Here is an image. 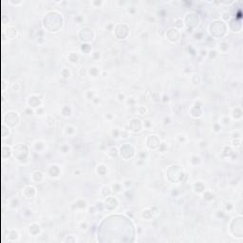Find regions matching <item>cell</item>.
I'll use <instances>...</instances> for the list:
<instances>
[{"label": "cell", "instance_id": "cell-1", "mask_svg": "<svg viewBox=\"0 0 243 243\" xmlns=\"http://www.w3.org/2000/svg\"><path fill=\"white\" fill-rule=\"evenodd\" d=\"M9 238L11 241H17L19 239V234L16 230L9 231Z\"/></svg>", "mask_w": 243, "mask_h": 243}]
</instances>
